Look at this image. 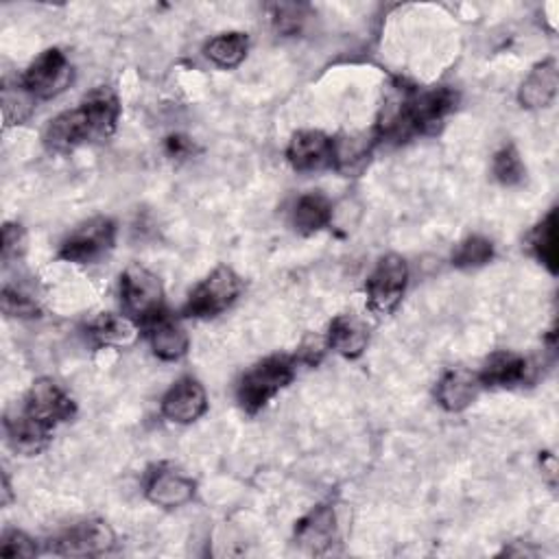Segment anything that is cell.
Segmentation results:
<instances>
[{"instance_id": "obj_2", "label": "cell", "mask_w": 559, "mask_h": 559, "mask_svg": "<svg viewBox=\"0 0 559 559\" xmlns=\"http://www.w3.org/2000/svg\"><path fill=\"white\" fill-rule=\"evenodd\" d=\"M296 378V359L275 355L256 363L238 383L236 398L245 413L256 415Z\"/></svg>"}, {"instance_id": "obj_28", "label": "cell", "mask_w": 559, "mask_h": 559, "mask_svg": "<svg viewBox=\"0 0 559 559\" xmlns=\"http://www.w3.org/2000/svg\"><path fill=\"white\" fill-rule=\"evenodd\" d=\"M34 97L25 90L23 84L14 86H5L3 88V116H5V125H21L23 121L29 119V114L34 112Z\"/></svg>"}, {"instance_id": "obj_4", "label": "cell", "mask_w": 559, "mask_h": 559, "mask_svg": "<svg viewBox=\"0 0 559 559\" xmlns=\"http://www.w3.org/2000/svg\"><path fill=\"white\" fill-rule=\"evenodd\" d=\"M409 283V266L407 260L398 253L383 256L374 271L370 273L365 283L368 294V307L376 315H392L398 305L402 302V296L407 291Z\"/></svg>"}, {"instance_id": "obj_6", "label": "cell", "mask_w": 559, "mask_h": 559, "mask_svg": "<svg viewBox=\"0 0 559 559\" xmlns=\"http://www.w3.org/2000/svg\"><path fill=\"white\" fill-rule=\"evenodd\" d=\"M121 298L127 318L147 324L162 313L164 291L156 273L140 264H132L121 275Z\"/></svg>"}, {"instance_id": "obj_20", "label": "cell", "mask_w": 559, "mask_h": 559, "mask_svg": "<svg viewBox=\"0 0 559 559\" xmlns=\"http://www.w3.org/2000/svg\"><path fill=\"white\" fill-rule=\"evenodd\" d=\"M529 365L526 359L515 355V352H494L485 368L479 372V381L483 387H492V389H507V387H515L526 378Z\"/></svg>"}, {"instance_id": "obj_34", "label": "cell", "mask_w": 559, "mask_h": 559, "mask_svg": "<svg viewBox=\"0 0 559 559\" xmlns=\"http://www.w3.org/2000/svg\"><path fill=\"white\" fill-rule=\"evenodd\" d=\"M192 151H195V142L190 138L179 136V134L166 138V153L171 158H188Z\"/></svg>"}, {"instance_id": "obj_18", "label": "cell", "mask_w": 559, "mask_h": 559, "mask_svg": "<svg viewBox=\"0 0 559 559\" xmlns=\"http://www.w3.org/2000/svg\"><path fill=\"white\" fill-rule=\"evenodd\" d=\"M5 435H8V444L18 455H25V457L40 455L51 442V428L42 426L25 411L5 418Z\"/></svg>"}, {"instance_id": "obj_19", "label": "cell", "mask_w": 559, "mask_h": 559, "mask_svg": "<svg viewBox=\"0 0 559 559\" xmlns=\"http://www.w3.org/2000/svg\"><path fill=\"white\" fill-rule=\"evenodd\" d=\"M326 344L344 359H359L370 344V333L359 318L344 313L331 322Z\"/></svg>"}, {"instance_id": "obj_8", "label": "cell", "mask_w": 559, "mask_h": 559, "mask_svg": "<svg viewBox=\"0 0 559 559\" xmlns=\"http://www.w3.org/2000/svg\"><path fill=\"white\" fill-rule=\"evenodd\" d=\"M23 411L42 426L53 431L58 424L75 418L77 405L55 381L40 378L32 385Z\"/></svg>"}, {"instance_id": "obj_16", "label": "cell", "mask_w": 559, "mask_h": 559, "mask_svg": "<svg viewBox=\"0 0 559 559\" xmlns=\"http://www.w3.org/2000/svg\"><path fill=\"white\" fill-rule=\"evenodd\" d=\"M481 389L479 374L470 370H450L437 385V402L448 413H461L476 402Z\"/></svg>"}, {"instance_id": "obj_13", "label": "cell", "mask_w": 559, "mask_h": 559, "mask_svg": "<svg viewBox=\"0 0 559 559\" xmlns=\"http://www.w3.org/2000/svg\"><path fill=\"white\" fill-rule=\"evenodd\" d=\"M92 140H97V136L82 105L55 116L45 132V145L55 153H71Z\"/></svg>"}, {"instance_id": "obj_23", "label": "cell", "mask_w": 559, "mask_h": 559, "mask_svg": "<svg viewBox=\"0 0 559 559\" xmlns=\"http://www.w3.org/2000/svg\"><path fill=\"white\" fill-rule=\"evenodd\" d=\"M333 221V203L322 192H307L294 208V225L300 234L311 236L328 227Z\"/></svg>"}, {"instance_id": "obj_3", "label": "cell", "mask_w": 559, "mask_h": 559, "mask_svg": "<svg viewBox=\"0 0 559 559\" xmlns=\"http://www.w3.org/2000/svg\"><path fill=\"white\" fill-rule=\"evenodd\" d=\"M240 291H243L240 277L229 266L221 264L203 280V283L195 287L182 313L184 318L212 320L223 311H227L236 302Z\"/></svg>"}, {"instance_id": "obj_35", "label": "cell", "mask_w": 559, "mask_h": 559, "mask_svg": "<svg viewBox=\"0 0 559 559\" xmlns=\"http://www.w3.org/2000/svg\"><path fill=\"white\" fill-rule=\"evenodd\" d=\"M12 502V485H10V479L8 474L3 476V505H10Z\"/></svg>"}, {"instance_id": "obj_25", "label": "cell", "mask_w": 559, "mask_h": 559, "mask_svg": "<svg viewBox=\"0 0 559 559\" xmlns=\"http://www.w3.org/2000/svg\"><path fill=\"white\" fill-rule=\"evenodd\" d=\"M531 253L550 271L557 273V210H550L529 234Z\"/></svg>"}, {"instance_id": "obj_1", "label": "cell", "mask_w": 559, "mask_h": 559, "mask_svg": "<svg viewBox=\"0 0 559 559\" xmlns=\"http://www.w3.org/2000/svg\"><path fill=\"white\" fill-rule=\"evenodd\" d=\"M457 92L452 88H405L398 105L385 116L383 136L385 138H409L413 134L435 136L442 132L446 119L457 108Z\"/></svg>"}, {"instance_id": "obj_21", "label": "cell", "mask_w": 559, "mask_h": 559, "mask_svg": "<svg viewBox=\"0 0 559 559\" xmlns=\"http://www.w3.org/2000/svg\"><path fill=\"white\" fill-rule=\"evenodd\" d=\"M559 77H557V64L555 60H546L537 64L524 84L520 86V103L529 110H542L548 108L557 95Z\"/></svg>"}, {"instance_id": "obj_31", "label": "cell", "mask_w": 559, "mask_h": 559, "mask_svg": "<svg viewBox=\"0 0 559 559\" xmlns=\"http://www.w3.org/2000/svg\"><path fill=\"white\" fill-rule=\"evenodd\" d=\"M27 249V234L23 225L18 223H5L3 227V247H0V256L3 262L10 264L12 260H18Z\"/></svg>"}, {"instance_id": "obj_7", "label": "cell", "mask_w": 559, "mask_h": 559, "mask_svg": "<svg viewBox=\"0 0 559 559\" xmlns=\"http://www.w3.org/2000/svg\"><path fill=\"white\" fill-rule=\"evenodd\" d=\"M73 82V66L60 49H47L23 75L21 84L38 101L62 95Z\"/></svg>"}, {"instance_id": "obj_27", "label": "cell", "mask_w": 559, "mask_h": 559, "mask_svg": "<svg viewBox=\"0 0 559 559\" xmlns=\"http://www.w3.org/2000/svg\"><path fill=\"white\" fill-rule=\"evenodd\" d=\"M492 171H494V177L502 186H518L524 179V173H526L524 164L520 160V153L513 145H505L502 149H498L494 153Z\"/></svg>"}, {"instance_id": "obj_11", "label": "cell", "mask_w": 559, "mask_h": 559, "mask_svg": "<svg viewBox=\"0 0 559 559\" xmlns=\"http://www.w3.org/2000/svg\"><path fill=\"white\" fill-rule=\"evenodd\" d=\"M162 415L175 424H192L208 411V396L199 381L182 378L162 398Z\"/></svg>"}, {"instance_id": "obj_24", "label": "cell", "mask_w": 559, "mask_h": 559, "mask_svg": "<svg viewBox=\"0 0 559 559\" xmlns=\"http://www.w3.org/2000/svg\"><path fill=\"white\" fill-rule=\"evenodd\" d=\"M247 51H249V40L240 32L221 34L212 38L203 49L206 58L219 69H236L247 58Z\"/></svg>"}, {"instance_id": "obj_17", "label": "cell", "mask_w": 559, "mask_h": 559, "mask_svg": "<svg viewBox=\"0 0 559 559\" xmlns=\"http://www.w3.org/2000/svg\"><path fill=\"white\" fill-rule=\"evenodd\" d=\"M82 110L86 112L97 140H108L116 132L119 116H121V101L114 88L110 86L95 88L82 101Z\"/></svg>"}, {"instance_id": "obj_26", "label": "cell", "mask_w": 559, "mask_h": 559, "mask_svg": "<svg viewBox=\"0 0 559 559\" xmlns=\"http://www.w3.org/2000/svg\"><path fill=\"white\" fill-rule=\"evenodd\" d=\"M494 258V243L485 236H468L461 240L452 253V264L457 269H479Z\"/></svg>"}, {"instance_id": "obj_33", "label": "cell", "mask_w": 559, "mask_h": 559, "mask_svg": "<svg viewBox=\"0 0 559 559\" xmlns=\"http://www.w3.org/2000/svg\"><path fill=\"white\" fill-rule=\"evenodd\" d=\"M328 348L326 339H320V337H307L302 348H300V361L302 363H309V365H318L322 361V355L324 350Z\"/></svg>"}, {"instance_id": "obj_32", "label": "cell", "mask_w": 559, "mask_h": 559, "mask_svg": "<svg viewBox=\"0 0 559 559\" xmlns=\"http://www.w3.org/2000/svg\"><path fill=\"white\" fill-rule=\"evenodd\" d=\"M275 14H273V21H275V27L280 34H296L302 25V14H300V8L296 5H275L271 8Z\"/></svg>"}, {"instance_id": "obj_12", "label": "cell", "mask_w": 559, "mask_h": 559, "mask_svg": "<svg viewBox=\"0 0 559 559\" xmlns=\"http://www.w3.org/2000/svg\"><path fill=\"white\" fill-rule=\"evenodd\" d=\"M195 481L175 472L169 465H158L147 472L145 479V496L158 507H182L195 496Z\"/></svg>"}, {"instance_id": "obj_10", "label": "cell", "mask_w": 559, "mask_h": 559, "mask_svg": "<svg viewBox=\"0 0 559 559\" xmlns=\"http://www.w3.org/2000/svg\"><path fill=\"white\" fill-rule=\"evenodd\" d=\"M287 160L302 173L337 169V142L324 132H298L289 142Z\"/></svg>"}, {"instance_id": "obj_30", "label": "cell", "mask_w": 559, "mask_h": 559, "mask_svg": "<svg viewBox=\"0 0 559 559\" xmlns=\"http://www.w3.org/2000/svg\"><path fill=\"white\" fill-rule=\"evenodd\" d=\"M36 555H38L36 542L23 531H8L3 535V542H0V557L5 559H16V557L32 559Z\"/></svg>"}, {"instance_id": "obj_5", "label": "cell", "mask_w": 559, "mask_h": 559, "mask_svg": "<svg viewBox=\"0 0 559 559\" xmlns=\"http://www.w3.org/2000/svg\"><path fill=\"white\" fill-rule=\"evenodd\" d=\"M116 243V225L108 216H97L75 227L60 245L58 258L75 264H95L103 260Z\"/></svg>"}, {"instance_id": "obj_9", "label": "cell", "mask_w": 559, "mask_h": 559, "mask_svg": "<svg viewBox=\"0 0 559 559\" xmlns=\"http://www.w3.org/2000/svg\"><path fill=\"white\" fill-rule=\"evenodd\" d=\"M114 531L103 520H84L66 529L53 544V552L62 557H95L114 546Z\"/></svg>"}, {"instance_id": "obj_22", "label": "cell", "mask_w": 559, "mask_h": 559, "mask_svg": "<svg viewBox=\"0 0 559 559\" xmlns=\"http://www.w3.org/2000/svg\"><path fill=\"white\" fill-rule=\"evenodd\" d=\"M90 337L99 346H114V348H127L134 346L140 337L138 322L127 315H114L103 313L90 324Z\"/></svg>"}, {"instance_id": "obj_14", "label": "cell", "mask_w": 559, "mask_h": 559, "mask_svg": "<svg viewBox=\"0 0 559 559\" xmlns=\"http://www.w3.org/2000/svg\"><path fill=\"white\" fill-rule=\"evenodd\" d=\"M145 326H147V333H149L153 355L158 359L179 361L182 357H186L190 341H188V335H186L184 326L173 315L162 311L153 320H149Z\"/></svg>"}, {"instance_id": "obj_29", "label": "cell", "mask_w": 559, "mask_h": 559, "mask_svg": "<svg viewBox=\"0 0 559 559\" xmlns=\"http://www.w3.org/2000/svg\"><path fill=\"white\" fill-rule=\"evenodd\" d=\"M0 302H3L5 315H12V318H36L40 313L36 300L18 287L5 285L3 287V298H0Z\"/></svg>"}, {"instance_id": "obj_15", "label": "cell", "mask_w": 559, "mask_h": 559, "mask_svg": "<svg viewBox=\"0 0 559 559\" xmlns=\"http://www.w3.org/2000/svg\"><path fill=\"white\" fill-rule=\"evenodd\" d=\"M337 535V515L331 505H318L296 526V539L309 552L322 555L331 548Z\"/></svg>"}]
</instances>
